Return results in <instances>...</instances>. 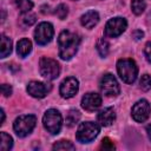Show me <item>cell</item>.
I'll use <instances>...</instances> for the list:
<instances>
[{
	"instance_id": "6da1fadb",
	"label": "cell",
	"mask_w": 151,
	"mask_h": 151,
	"mask_svg": "<svg viewBox=\"0 0 151 151\" xmlns=\"http://www.w3.org/2000/svg\"><path fill=\"white\" fill-rule=\"evenodd\" d=\"M80 45V38L70 31H63L58 37L59 57L63 60H70L78 51Z\"/></svg>"
},
{
	"instance_id": "7a4b0ae2",
	"label": "cell",
	"mask_w": 151,
	"mask_h": 151,
	"mask_svg": "<svg viewBox=\"0 0 151 151\" xmlns=\"http://www.w3.org/2000/svg\"><path fill=\"white\" fill-rule=\"evenodd\" d=\"M117 71L120 79L126 84H132L137 79L138 67L134 60L132 59H129V58L119 59L117 63Z\"/></svg>"
},
{
	"instance_id": "3957f363",
	"label": "cell",
	"mask_w": 151,
	"mask_h": 151,
	"mask_svg": "<svg viewBox=\"0 0 151 151\" xmlns=\"http://www.w3.org/2000/svg\"><path fill=\"white\" fill-rule=\"evenodd\" d=\"M99 131H100V127L97 123L85 122L79 125L76 133V138L80 143H90L99 134Z\"/></svg>"
},
{
	"instance_id": "277c9868",
	"label": "cell",
	"mask_w": 151,
	"mask_h": 151,
	"mask_svg": "<svg viewBox=\"0 0 151 151\" xmlns=\"http://www.w3.org/2000/svg\"><path fill=\"white\" fill-rule=\"evenodd\" d=\"M42 124L44 127L52 134L59 133L61 125H63V117L58 110L50 109L45 112L42 117Z\"/></svg>"
},
{
	"instance_id": "5b68a950",
	"label": "cell",
	"mask_w": 151,
	"mask_h": 151,
	"mask_svg": "<svg viewBox=\"0 0 151 151\" xmlns=\"http://www.w3.org/2000/svg\"><path fill=\"white\" fill-rule=\"evenodd\" d=\"M35 123H37V118L33 114L20 116L14 120L13 129L19 137H26L33 131Z\"/></svg>"
},
{
	"instance_id": "8992f818",
	"label": "cell",
	"mask_w": 151,
	"mask_h": 151,
	"mask_svg": "<svg viewBox=\"0 0 151 151\" xmlns=\"http://www.w3.org/2000/svg\"><path fill=\"white\" fill-rule=\"evenodd\" d=\"M39 70H40V74L48 79V80H53L55 78H58L59 73H60V66L59 64L47 57H42L39 61Z\"/></svg>"
},
{
	"instance_id": "52a82bcc",
	"label": "cell",
	"mask_w": 151,
	"mask_h": 151,
	"mask_svg": "<svg viewBox=\"0 0 151 151\" xmlns=\"http://www.w3.org/2000/svg\"><path fill=\"white\" fill-rule=\"evenodd\" d=\"M100 90L101 92L106 96V97H117L120 92V87L119 84L117 81V79L111 74V73H106L101 77L100 79Z\"/></svg>"
},
{
	"instance_id": "ba28073f",
	"label": "cell",
	"mask_w": 151,
	"mask_h": 151,
	"mask_svg": "<svg viewBox=\"0 0 151 151\" xmlns=\"http://www.w3.org/2000/svg\"><path fill=\"white\" fill-rule=\"evenodd\" d=\"M127 27V21L122 17L110 19L105 25V35L110 38L119 37Z\"/></svg>"
},
{
	"instance_id": "9c48e42d",
	"label": "cell",
	"mask_w": 151,
	"mask_h": 151,
	"mask_svg": "<svg viewBox=\"0 0 151 151\" xmlns=\"http://www.w3.org/2000/svg\"><path fill=\"white\" fill-rule=\"evenodd\" d=\"M53 34H54V31H53L52 24L44 21V22H40L35 28L34 39L38 45H46L52 40Z\"/></svg>"
},
{
	"instance_id": "30bf717a",
	"label": "cell",
	"mask_w": 151,
	"mask_h": 151,
	"mask_svg": "<svg viewBox=\"0 0 151 151\" xmlns=\"http://www.w3.org/2000/svg\"><path fill=\"white\" fill-rule=\"evenodd\" d=\"M151 113V107H150V104L147 100L145 99H140L138 100L133 106H132V110H131V116L132 118L137 122V123H143L145 122Z\"/></svg>"
},
{
	"instance_id": "8fae6325",
	"label": "cell",
	"mask_w": 151,
	"mask_h": 151,
	"mask_svg": "<svg viewBox=\"0 0 151 151\" xmlns=\"http://www.w3.org/2000/svg\"><path fill=\"white\" fill-rule=\"evenodd\" d=\"M78 90H79V81L74 77H68L61 81L59 92L63 98L68 99V98H72L78 92Z\"/></svg>"
},
{
	"instance_id": "7c38bea8",
	"label": "cell",
	"mask_w": 151,
	"mask_h": 151,
	"mask_svg": "<svg viewBox=\"0 0 151 151\" xmlns=\"http://www.w3.org/2000/svg\"><path fill=\"white\" fill-rule=\"evenodd\" d=\"M52 86L41 81H29L27 85V92L34 98H44L50 91Z\"/></svg>"
},
{
	"instance_id": "4fadbf2b",
	"label": "cell",
	"mask_w": 151,
	"mask_h": 151,
	"mask_svg": "<svg viewBox=\"0 0 151 151\" xmlns=\"http://www.w3.org/2000/svg\"><path fill=\"white\" fill-rule=\"evenodd\" d=\"M100 105H101V97L98 93L88 92L81 98V106L84 110L88 112H93L98 110Z\"/></svg>"
},
{
	"instance_id": "5bb4252c",
	"label": "cell",
	"mask_w": 151,
	"mask_h": 151,
	"mask_svg": "<svg viewBox=\"0 0 151 151\" xmlns=\"http://www.w3.org/2000/svg\"><path fill=\"white\" fill-rule=\"evenodd\" d=\"M97 119H98V123L103 126H110L114 119H116V113H114V110L112 107H105L104 110H101L98 116H97Z\"/></svg>"
},
{
	"instance_id": "9a60e30c",
	"label": "cell",
	"mask_w": 151,
	"mask_h": 151,
	"mask_svg": "<svg viewBox=\"0 0 151 151\" xmlns=\"http://www.w3.org/2000/svg\"><path fill=\"white\" fill-rule=\"evenodd\" d=\"M99 22V14L97 11H88L80 17V24L86 28H93Z\"/></svg>"
},
{
	"instance_id": "2e32d148",
	"label": "cell",
	"mask_w": 151,
	"mask_h": 151,
	"mask_svg": "<svg viewBox=\"0 0 151 151\" xmlns=\"http://www.w3.org/2000/svg\"><path fill=\"white\" fill-rule=\"evenodd\" d=\"M32 51V42L27 38H22L17 44V52L20 57L25 58L29 52Z\"/></svg>"
},
{
	"instance_id": "e0dca14e",
	"label": "cell",
	"mask_w": 151,
	"mask_h": 151,
	"mask_svg": "<svg viewBox=\"0 0 151 151\" xmlns=\"http://www.w3.org/2000/svg\"><path fill=\"white\" fill-rule=\"evenodd\" d=\"M11 52H12V40L9 38H7L5 34H2L1 35V52H0V57L1 58H6Z\"/></svg>"
},
{
	"instance_id": "ac0fdd59",
	"label": "cell",
	"mask_w": 151,
	"mask_h": 151,
	"mask_svg": "<svg viewBox=\"0 0 151 151\" xmlns=\"http://www.w3.org/2000/svg\"><path fill=\"white\" fill-rule=\"evenodd\" d=\"M79 119H80V112L77 110H70L66 116V125L72 127L79 122Z\"/></svg>"
},
{
	"instance_id": "d6986e66",
	"label": "cell",
	"mask_w": 151,
	"mask_h": 151,
	"mask_svg": "<svg viewBox=\"0 0 151 151\" xmlns=\"http://www.w3.org/2000/svg\"><path fill=\"white\" fill-rule=\"evenodd\" d=\"M13 146V139L9 134L6 132H1V143H0V150L1 151H7L12 149Z\"/></svg>"
},
{
	"instance_id": "ffe728a7",
	"label": "cell",
	"mask_w": 151,
	"mask_h": 151,
	"mask_svg": "<svg viewBox=\"0 0 151 151\" xmlns=\"http://www.w3.org/2000/svg\"><path fill=\"white\" fill-rule=\"evenodd\" d=\"M14 2L21 13H28L33 8L32 0H14Z\"/></svg>"
},
{
	"instance_id": "44dd1931",
	"label": "cell",
	"mask_w": 151,
	"mask_h": 151,
	"mask_svg": "<svg viewBox=\"0 0 151 151\" xmlns=\"http://www.w3.org/2000/svg\"><path fill=\"white\" fill-rule=\"evenodd\" d=\"M145 7H146V4L144 0H132L131 1V9L136 15L142 14L145 11Z\"/></svg>"
},
{
	"instance_id": "7402d4cb",
	"label": "cell",
	"mask_w": 151,
	"mask_h": 151,
	"mask_svg": "<svg viewBox=\"0 0 151 151\" xmlns=\"http://www.w3.org/2000/svg\"><path fill=\"white\" fill-rule=\"evenodd\" d=\"M97 51L101 57H106L109 53V42L106 39L100 38L97 42Z\"/></svg>"
},
{
	"instance_id": "603a6c76",
	"label": "cell",
	"mask_w": 151,
	"mask_h": 151,
	"mask_svg": "<svg viewBox=\"0 0 151 151\" xmlns=\"http://www.w3.org/2000/svg\"><path fill=\"white\" fill-rule=\"evenodd\" d=\"M52 149L53 150H74L76 147H74V145L71 143V142H68V140H59V142H57L53 146H52Z\"/></svg>"
},
{
	"instance_id": "cb8c5ba5",
	"label": "cell",
	"mask_w": 151,
	"mask_h": 151,
	"mask_svg": "<svg viewBox=\"0 0 151 151\" xmlns=\"http://www.w3.org/2000/svg\"><path fill=\"white\" fill-rule=\"evenodd\" d=\"M140 88L143 91H149L151 88V76L150 74H143L139 80Z\"/></svg>"
},
{
	"instance_id": "d4e9b609",
	"label": "cell",
	"mask_w": 151,
	"mask_h": 151,
	"mask_svg": "<svg viewBox=\"0 0 151 151\" xmlns=\"http://www.w3.org/2000/svg\"><path fill=\"white\" fill-rule=\"evenodd\" d=\"M55 14H57V17H58L59 19L64 20V19L67 17V14H68V8H67V6L64 5V4H60V5L57 7V9H55Z\"/></svg>"
},
{
	"instance_id": "484cf974",
	"label": "cell",
	"mask_w": 151,
	"mask_h": 151,
	"mask_svg": "<svg viewBox=\"0 0 151 151\" xmlns=\"http://www.w3.org/2000/svg\"><path fill=\"white\" fill-rule=\"evenodd\" d=\"M21 20H22V22L25 24V25H27V26H31V25H33L34 22H35V15L34 14H32V13H22V17H21Z\"/></svg>"
},
{
	"instance_id": "4316f807",
	"label": "cell",
	"mask_w": 151,
	"mask_h": 151,
	"mask_svg": "<svg viewBox=\"0 0 151 151\" xmlns=\"http://www.w3.org/2000/svg\"><path fill=\"white\" fill-rule=\"evenodd\" d=\"M100 149H104V150H114V144H113V142L110 138H104L101 140Z\"/></svg>"
},
{
	"instance_id": "83f0119b",
	"label": "cell",
	"mask_w": 151,
	"mask_h": 151,
	"mask_svg": "<svg viewBox=\"0 0 151 151\" xmlns=\"http://www.w3.org/2000/svg\"><path fill=\"white\" fill-rule=\"evenodd\" d=\"M144 55L149 63H151V41H147L144 47Z\"/></svg>"
},
{
	"instance_id": "f1b7e54d",
	"label": "cell",
	"mask_w": 151,
	"mask_h": 151,
	"mask_svg": "<svg viewBox=\"0 0 151 151\" xmlns=\"http://www.w3.org/2000/svg\"><path fill=\"white\" fill-rule=\"evenodd\" d=\"M1 92L5 97H9L12 94V86L7 85V84H2L1 85Z\"/></svg>"
},
{
	"instance_id": "f546056e",
	"label": "cell",
	"mask_w": 151,
	"mask_h": 151,
	"mask_svg": "<svg viewBox=\"0 0 151 151\" xmlns=\"http://www.w3.org/2000/svg\"><path fill=\"white\" fill-rule=\"evenodd\" d=\"M132 35H133V38H134L136 40H139V39H142V38L144 37V33H143L140 29H136V31L132 33Z\"/></svg>"
},
{
	"instance_id": "4dcf8cb0",
	"label": "cell",
	"mask_w": 151,
	"mask_h": 151,
	"mask_svg": "<svg viewBox=\"0 0 151 151\" xmlns=\"http://www.w3.org/2000/svg\"><path fill=\"white\" fill-rule=\"evenodd\" d=\"M146 133H147V137H149V139L151 140V124H149V125L146 126Z\"/></svg>"
},
{
	"instance_id": "1f68e13d",
	"label": "cell",
	"mask_w": 151,
	"mask_h": 151,
	"mask_svg": "<svg viewBox=\"0 0 151 151\" xmlns=\"http://www.w3.org/2000/svg\"><path fill=\"white\" fill-rule=\"evenodd\" d=\"M1 124H4V122H5V112H4V110L1 109Z\"/></svg>"
}]
</instances>
